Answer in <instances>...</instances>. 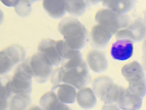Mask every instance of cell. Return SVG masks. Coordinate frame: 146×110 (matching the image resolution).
I'll list each match as a JSON object with an SVG mask.
<instances>
[{"mask_svg":"<svg viewBox=\"0 0 146 110\" xmlns=\"http://www.w3.org/2000/svg\"><path fill=\"white\" fill-rule=\"evenodd\" d=\"M58 29L70 48L80 50L86 46L88 32L86 26L77 18L70 17L63 18L60 21Z\"/></svg>","mask_w":146,"mask_h":110,"instance_id":"1","label":"cell"},{"mask_svg":"<svg viewBox=\"0 0 146 110\" xmlns=\"http://www.w3.org/2000/svg\"><path fill=\"white\" fill-rule=\"evenodd\" d=\"M121 72L128 82L127 89L143 99L146 95V74L143 66L139 62L134 61L124 65Z\"/></svg>","mask_w":146,"mask_h":110,"instance_id":"2","label":"cell"},{"mask_svg":"<svg viewBox=\"0 0 146 110\" xmlns=\"http://www.w3.org/2000/svg\"><path fill=\"white\" fill-rule=\"evenodd\" d=\"M92 89L96 96L104 104H116L124 88L115 83L112 78L101 76L95 78Z\"/></svg>","mask_w":146,"mask_h":110,"instance_id":"3","label":"cell"},{"mask_svg":"<svg viewBox=\"0 0 146 110\" xmlns=\"http://www.w3.org/2000/svg\"><path fill=\"white\" fill-rule=\"evenodd\" d=\"M95 19L98 24L107 28L112 34L127 28L131 22L130 17L127 14H120L106 8L98 11Z\"/></svg>","mask_w":146,"mask_h":110,"instance_id":"4","label":"cell"},{"mask_svg":"<svg viewBox=\"0 0 146 110\" xmlns=\"http://www.w3.org/2000/svg\"><path fill=\"white\" fill-rule=\"evenodd\" d=\"M32 73L27 58L21 62L14 69L11 77L13 94L31 95L32 91Z\"/></svg>","mask_w":146,"mask_h":110,"instance_id":"5","label":"cell"},{"mask_svg":"<svg viewBox=\"0 0 146 110\" xmlns=\"http://www.w3.org/2000/svg\"><path fill=\"white\" fill-rule=\"evenodd\" d=\"M91 77L86 61L79 66L65 69L62 77V83L69 84L76 89L86 87L91 82Z\"/></svg>","mask_w":146,"mask_h":110,"instance_id":"6","label":"cell"},{"mask_svg":"<svg viewBox=\"0 0 146 110\" xmlns=\"http://www.w3.org/2000/svg\"><path fill=\"white\" fill-rule=\"evenodd\" d=\"M26 50L21 45L14 44L0 51V75L9 72L26 57Z\"/></svg>","mask_w":146,"mask_h":110,"instance_id":"7","label":"cell"},{"mask_svg":"<svg viewBox=\"0 0 146 110\" xmlns=\"http://www.w3.org/2000/svg\"><path fill=\"white\" fill-rule=\"evenodd\" d=\"M33 77L40 84L47 81L52 72V65L42 53L38 52L27 58Z\"/></svg>","mask_w":146,"mask_h":110,"instance_id":"8","label":"cell"},{"mask_svg":"<svg viewBox=\"0 0 146 110\" xmlns=\"http://www.w3.org/2000/svg\"><path fill=\"white\" fill-rule=\"evenodd\" d=\"M146 37V28L143 19L138 18L130 22L128 26L120 30L115 34V38L117 40H129L135 42L143 41Z\"/></svg>","mask_w":146,"mask_h":110,"instance_id":"9","label":"cell"},{"mask_svg":"<svg viewBox=\"0 0 146 110\" xmlns=\"http://www.w3.org/2000/svg\"><path fill=\"white\" fill-rule=\"evenodd\" d=\"M113 34L106 26L97 24L93 26L90 33V41L92 46L102 49L107 46Z\"/></svg>","mask_w":146,"mask_h":110,"instance_id":"10","label":"cell"},{"mask_svg":"<svg viewBox=\"0 0 146 110\" xmlns=\"http://www.w3.org/2000/svg\"><path fill=\"white\" fill-rule=\"evenodd\" d=\"M133 44L129 40H117L111 48L112 57L119 61H125L130 58L133 54Z\"/></svg>","mask_w":146,"mask_h":110,"instance_id":"11","label":"cell"},{"mask_svg":"<svg viewBox=\"0 0 146 110\" xmlns=\"http://www.w3.org/2000/svg\"><path fill=\"white\" fill-rule=\"evenodd\" d=\"M87 66L95 73H101L108 68V60L106 54L96 49L90 50L87 54Z\"/></svg>","mask_w":146,"mask_h":110,"instance_id":"12","label":"cell"},{"mask_svg":"<svg viewBox=\"0 0 146 110\" xmlns=\"http://www.w3.org/2000/svg\"><path fill=\"white\" fill-rule=\"evenodd\" d=\"M38 50L50 61L52 66H58L62 62L56 47V41L51 39H43L38 45Z\"/></svg>","mask_w":146,"mask_h":110,"instance_id":"13","label":"cell"},{"mask_svg":"<svg viewBox=\"0 0 146 110\" xmlns=\"http://www.w3.org/2000/svg\"><path fill=\"white\" fill-rule=\"evenodd\" d=\"M143 99L124 88L116 104L122 110H139L142 105Z\"/></svg>","mask_w":146,"mask_h":110,"instance_id":"14","label":"cell"},{"mask_svg":"<svg viewBox=\"0 0 146 110\" xmlns=\"http://www.w3.org/2000/svg\"><path fill=\"white\" fill-rule=\"evenodd\" d=\"M52 91L55 93L59 100L64 104H71L76 101V89L69 84L61 83L55 85Z\"/></svg>","mask_w":146,"mask_h":110,"instance_id":"15","label":"cell"},{"mask_svg":"<svg viewBox=\"0 0 146 110\" xmlns=\"http://www.w3.org/2000/svg\"><path fill=\"white\" fill-rule=\"evenodd\" d=\"M76 101L79 106L84 110H89L95 107L97 97L92 88L84 87L77 92Z\"/></svg>","mask_w":146,"mask_h":110,"instance_id":"16","label":"cell"},{"mask_svg":"<svg viewBox=\"0 0 146 110\" xmlns=\"http://www.w3.org/2000/svg\"><path fill=\"white\" fill-rule=\"evenodd\" d=\"M136 0H103L102 5L108 9L120 14H127L135 7Z\"/></svg>","mask_w":146,"mask_h":110,"instance_id":"17","label":"cell"},{"mask_svg":"<svg viewBox=\"0 0 146 110\" xmlns=\"http://www.w3.org/2000/svg\"><path fill=\"white\" fill-rule=\"evenodd\" d=\"M43 7L46 13L52 18H62L66 11L64 0H43Z\"/></svg>","mask_w":146,"mask_h":110,"instance_id":"18","label":"cell"},{"mask_svg":"<svg viewBox=\"0 0 146 110\" xmlns=\"http://www.w3.org/2000/svg\"><path fill=\"white\" fill-rule=\"evenodd\" d=\"M66 11L74 17L83 15L89 5L88 0H64Z\"/></svg>","mask_w":146,"mask_h":110,"instance_id":"19","label":"cell"},{"mask_svg":"<svg viewBox=\"0 0 146 110\" xmlns=\"http://www.w3.org/2000/svg\"><path fill=\"white\" fill-rule=\"evenodd\" d=\"M31 101L30 95L13 94L9 101L8 110H26Z\"/></svg>","mask_w":146,"mask_h":110,"instance_id":"20","label":"cell"},{"mask_svg":"<svg viewBox=\"0 0 146 110\" xmlns=\"http://www.w3.org/2000/svg\"><path fill=\"white\" fill-rule=\"evenodd\" d=\"M59 102L55 93L51 91L42 96L39 100V105L43 110H54Z\"/></svg>","mask_w":146,"mask_h":110,"instance_id":"21","label":"cell"},{"mask_svg":"<svg viewBox=\"0 0 146 110\" xmlns=\"http://www.w3.org/2000/svg\"><path fill=\"white\" fill-rule=\"evenodd\" d=\"M13 94L11 77L9 76L0 77V99L8 100Z\"/></svg>","mask_w":146,"mask_h":110,"instance_id":"22","label":"cell"},{"mask_svg":"<svg viewBox=\"0 0 146 110\" xmlns=\"http://www.w3.org/2000/svg\"><path fill=\"white\" fill-rule=\"evenodd\" d=\"M16 13L22 17L28 16L31 12V2L29 0H19L14 7Z\"/></svg>","mask_w":146,"mask_h":110,"instance_id":"23","label":"cell"},{"mask_svg":"<svg viewBox=\"0 0 146 110\" xmlns=\"http://www.w3.org/2000/svg\"><path fill=\"white\" fill-rule=\"evenodd\" d=\"M63 72V68L62 66L55 69L52 73L51 77V83L55 85L62 83V77Z\"/></svg>","mask_w":146,"mask_h":110,"instance_id":"24","label":"cell"},{"mask_svg":"<svg viewBox=\"0 0 146 110\" xmlns=\"http://www.w3.org/2000/svg\"><path fill=\"white\" fill-rule=\"evenodd\" d=\"M3 4L8 7H15L19 0H0Z\"/></svg>","mask_w":146,"mask_h":110,"instance_id":"25","label":"cell"},{"mask_svg":"<svg viewBox=\"0 0 146 110\" xmlns=\"http://www.w3.org/2000/svg\"><path fill=\"white\" fill-rule=\"evenodd\" d=\"M54 110H73L71 107H70L67 104H64L62 102H59V103L56 105Z\"/></svg>","mask_w":146,"mask_h":110,"instance_id":"26","label":"cell"},{"mask_svg":"<svg viewBox=\"0 0 146 110\" xmlns=\"http://www.w3.org/2000/svg\"><path fill=\"white\" fill-rule=\"evenodd\" d=\"M9 101L6 99H0V110H8Z\"/></svg>","mask_w":146,"mask_h":110,"instance_id":"27","label":"cell"},{"mask_svg":"<svg viewBox=\"0 0 146 110\" xmlns=\"http://www.w3.org/2000/svg\"><path fill=\"white\" fill-rule=\"evenodd\" d=\"M142 51H143V57H146V37L143 44Z\"/></svg>","mask_w":146,"mask_h":110,"instance_id":"28","label":"cell"},{"mask_svg":"<svg viewBox=\"0 0 146 110\" xmlns=\"http://www.w3.org/2000/svg\"><path fill=\"white\" fill-rule=\"evenodd\" d=\"M27 110H43L38 105H33L30 107Z\"/></svg>","mask_w":146,"mask_h":110,"instance_id":"29","label":"cell"},{"mask_svg":"<svg viewBox=\"0 0 146 110\" xmlns=\"http://www.w3.org/2000/svg\"><path fill=\"white\" fill-rule=\"evenodd\" d=\"M88 1H89V2L90 4H92L94 5H95L100 3V2L103 1V0H88Z\"/></svg>","mask_w":146,"mask_h":110,"instance_id":"30","label":"cell"},{"mask_svg":"<svg viewBox=\"0 0 146 110\" xmlns=\"http://www.w3.org/2000/svg\"><path fill=\"white\" fill-rule=\"evenodd\" d=\"M4 19V14L3 11L0 9V25L3 22Z\"/></svg>","mask_w":146,"mask_h":110,"instance_id":"31","label":"cell"},{"mask_svg":"<svg viewBox=\"0 0 146 110\" xmlns=\"http://www.w3.org/2000/svg\"><path fill=\"white\" fill-rule=\"evenodd\" d=\"M143 68L144 70L146 72V57H143Z\"/></svg>","mask_w":146,"mask_h":110,"instance_id":"32","label":"cell"},{"mask_svg":"<svg viewBox=\"0 0 146 110\" xmlns=\"http://www.w3.org/2000/svg\"><path fill=\"white\" fill-rule=\"evenodd\" d=\"M143 21L144 25H145V26L146 28V11L145 12V14H144V18L143 19Z\"/></svg>","mask_w":146,"mask_h":110,"instance_id":"33","label":"cell"},{"mask_svg":"<svg viewBox=\"0 0 146 110\" xmlns=\"http://www.w3.org/2000/svg\"><path fill=\"white\" fill-rule=\"evenodd\" d=\"M31 2H35V1H38L39 0H29Z\"/></svg>","mask_w":146,"mask_h":110,"instance_id":"34","label":"cell"},{"mask_svg":"<svg viewBox=\"0 0 146 110\" xmlns=\"http://www.w3.org/2000/svg\"><path fill=\"white\" fill-rule=\"evenodd\" d=\"M120 110H122V109H120Z\"/></svg>","mask_w":146,"mask_h":110,"instance_id":"35","label":"cell"}]
</instances>
